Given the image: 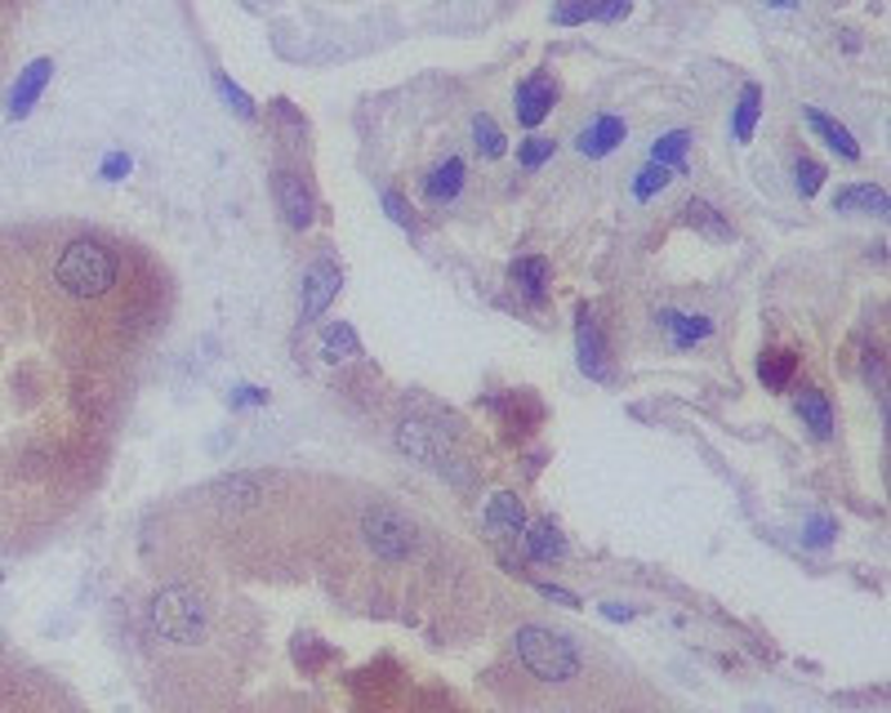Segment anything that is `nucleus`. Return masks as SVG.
<instances>
[{
  "instance_id": "nucleus-1",
  "label": "nucleus",
  "mask_w": 891,
  "mask_h": 713,
  "mask_svg": "<svg viewBox=\"0 0 891 713\" xmlns=\"http://www.w3.org/2000/svg\"><path fill=\"white\" fill-rule=\"evenodd\" d=\"M54 281L72 299H103L111 286H117V255H111L103 242L76 236V242L63 246V255L54 264Z\"/></svg>"
},
{
  "instance_id": "nucleus-30",
  "label": "nucleus",
  "mask_w": 891,
  "mask_h": 713,
  "mask_svg": "<svg viewBox=\"0 0 891 713\" xmlns=\"http://www.w3.org/2000/svg\"><path fill=\"white\" fill-rule=\"evenodd\" d=\"M557 152V143L552 139H539V135H530L522 148H517V161H522V170H539L548 157Z\"/></svg>"
},
{
  "instance_id": "nucleus-17",
  "label": "nucleus",
  "mask_w": 891,
  "mask_h": 713,
  "mask_svg": "<svg viewBox=\"0 0 891 713\" xmlns=\"http://www.w3.org/2000/svg\"><path fill=\"white\" fill-rule=\"evenodd\" d=\"M508 281L530 299V304H539L544 299V290H548V281H552V268H548V259H539V255H526V259H517L513 268H508Z\"/></svg>"
},
{
  "instance_id": "nucleus-6",
  "label": "nucleus",
  "mask_w": 891,
  "mask_h": 713,
  "mask_svg": "<svg viewBox=\"0 0 891 713\" xmlns=\"http://www.w3.org/2000/svg\"><path fill=\"white\" fill-rule=\"evenodd\" d=\"M340 286H344L340 264H334V259H316V264L303 273V290H299V312H303V321H316V317L334 304Z\"/></svg>"
},
{
  "instance_id": "nucleus-12",
  "label": "nucleus",
  "mask_w": 891,
  "mask_h": 713,
  "mask_svg": "<svg viewBox=\"0 0 891 713\" xmlns=\"http://www.w3.org/2000/svg\"><path fill=\"white\" fill-rule=\"evenodd\" d=\"M803 116H807V126L816 130V139H820L829 152H838L842 161H860V143H856V135H851L847 126H838L834 116H825L820 107H803Z\"/></svg>"
},
{
  "instance_id": "nucleus-7",
  "label": "nucleus",
  "mask_w": 891,
  "mask_h": 713,
  "mask_svg": "<svg viewBox=\"0 0 891 713\" xmlns=\"http://www.w3.org/2000/svg\"><path fill=\"white\" fill-rule=\"evenodd\" d=\"M552 103H557V81L548 76V72H530L522 85H517V94H513V111H517V126H526V130H535L544 116L552 111Z\"/></svg>"
},
{
  "instance_id": "nucleus-14",
  "label": "nucleus",
  "mask_w": 891,
  "mask_h": 713,
  "mask_svg": "<svg viewBox=\"0 0 891 713\" xmlns=\"http://www.w3.org/2000/svg\"><path fill=\"white\" fill-rule=\"evenodd\" d=\"M659 326L668 330V343L674 348H696L713 334V321L709 317H691V312H659Z\"/></svg>"
},
{
  "instance_id": "nucleus-27",
  "label": "nucleus",
  "mask_w": 891,
  "mask_h": 713,
  "mask_svg": "<svg viewBox=\"0 0 891 713\" xmlns=\"http://www.w3.org/2000/svg\"><path fill=\"white\" fill-rule=\"evenodd\" d=\"M668 183H674V170L651 161V166H646V170L633 179V196H637V201H651V196H655V192H664Z\"/></svg>"
},
{
  "instance_id": "nucleus-35",
  "label": "nucleus",
  "mask_w": 891,
  "mask_h": 713,
  "mask_svg": "<svg viewBox=\"0 0 891 713\" xmlns=\"http://www.w3.org/2000/svg\"><path fill=\"white\" fill-rule=\"evenodd\" d=\"M98 174H103L107 183H117V179H126V174H130V157H126V152H111V157L103 161V170H98Z\"/></svg>"
},
{
  "instance_id": "nucleus-10",
  "label": "nucleus",
  "mask_w": 891,
  "mask_h": 713,
  "mask_svg": "<svg viewBox=\"0 0 891 713\" xmlns=\"http://www.w3.org/2000/svg\"><path fill=\"white\" fill-rule=\"evenodd\" d=\"M482 522H486V531H491L495 540H522V531H526V509H522V500H517L513 491H500V496H491Z\"/></svg>"
},
{
  "instance_id": "nucleus-16",
  "label": "nucleus",
  "mask_w": 891,
  "mask_h": 713,
  "mask_svg": "<svg viewBox=\"0 0 891 713\" xmlns=\"http://www.w3.org/2000/svg\"><path fill=\"white\" fill-rule=\"evenodd\" d=\"M834 210H838V214H887L891 201H887V192L873 188V183H851V188H842V192L834 196Z\"/></svg>"
},
{
  "instance_id": "nucleus-29",
  "label": "nucleus",
  "mask_w": 891,
  "mask_h": 713,
  "mask_svg": "<svg viewBox=\"0 0 891 713\" xmlns=\"http://www.w3.org/2000/svg\"><path fill=\"white\" fill-rule=\"evenodd\" d=\"M214 89L223 94V103H233V111H237V116H246V121H250V116H255V98H250V94H246L241 85H233V81H228V76H223V72L214 76Z\"/></svg>"
},
{
  "instance_id": "nucleus-13",
  "label": "nucleus",
  "mask_w": 891,
  "mask_h": 713,
  "mask_svg": "<svg viewBox=\"0 0 891 713\" xmlns=\"http://www.w3.org/2000/svg\"><path fill=\"white\" fill-rule=\"evenodd\" d=\"M624 135H629V126L620 121V116L606 111V116H598V121L576 139V148H580L584 157H611V152L624 143Z\"/></svg>"
},
{
  "instance_id": "nucleus-21",
  "label": "nucleus",
  "mask_w": 891,
  "mask_h": 713,
  "mask_svg": "<svg viewBox=\"0 0 891 713\" xmlns=\"http://www.w3.org/2000/svg\"><path fill=\"white\" fill-rule=\"evenodd\" d=\"M683 214H687V223L696 227V232H705L709 236V242H731V236H736V227L709 205V201H700V196H691L687 205H683Z\"/></svg>"
},
{
  "instance_id": "nucleus-36",
  "label": "nucleus",
  "mask_w": 891,
  "mask_h": 713,
  "mask_svg": "<svg viewBox=\"0 0 891 713\" xmlns=\"http://www.w3.org/2000/svg\"><path fill=\"white\" fill-rule=\"evenodd\" d=\"M233 406H268V393L246 384V389H237V393H233Z\"/></svg>"
},
{
  "instance_id": "nucleus-22",
  "label": "nucleus",
  "mask_w": 891,
  "mask_h": 713,
  "mask_svg": "<svg viewBox=\"0 0 891 713\" xmlns=\"http://www.w3.org/2000/svg\"><path fill=\"white\" fill-rule=\"evenodd\" d=\"M758 116H762V89H758V85H744V89H740V103H736V116H731L736 143H753Z\"/></svg>"
},
{
  "instance_id": "nucleus-8",
  "label": "nucleus",
  "mask_w": 891,
  "mask_h": 713,
  "mask_svg": "<svg viewBox=\"0 0 891 713\" xmlns=\"http://www.w3.org/2000/svg\"><path fill=\"white\" fill-rule=\"evenodd\" d=\"M576 348H580V366L589 380H611V366H606V334H602V321L598 312L584 304L580 317H576Z\"/></svg>"
},
{
  "instance_id": "nucleus-37",
  "label": "nucleus",
  "mask_w": 891,
  "mask_h": 713,
  "mask_svg": "<svg viewBox=\"0 0 891 713\" xmlns=\"http://www.w3.org/2000/svg\"><path fill=\"white\" fill-rule=\"evenodd\" d=\"M539 593H544V598H552V603H562V607H580V598H576V593L557 588V584H539Z\"/></svg>"
},
{
  "instance_id": "nucleus-18",
  "label": "nucleus",
  "mask_w": 891,
  "mask_h": 713,
  "mask_svg": "<svg viewBox=\"0 0 891 713\" xmlns=\"http://www.w3.org/2000/svg\"><path fill=\"white\" fill-rule=\"evenodd\" d=\"M522 544H526V557H535V562H562V557H567V540H562V531H557L552 522L526 526V531H522Z\"/></svg>"
},
{
  "instance_id": "nucleus-3",
  "label": "nucleus",
  "mask_w": 891,
  "mask_h": 713,
  "mask_svg": "<svg viewBox=\"0 0 891 713\" xmlns=\"http://www.w3.org/2000/svg\"><path fill=\"white\" fill-rule=\"evenodd\" d=\"M148 620H152V629H157L165 642L192 647V642L205 634L210 611H205V603H201V593H196V588H187V584H170V588H161L157 598H152Z\"/></svg>"
},
{
  "instance_id": "nucleus-19",
  "label": "nucleus",
  "mask_w": 891,
  "mask_h": 713,
  "mask_svg": "<svg viewBox=\"0 0 891 713\" xmlns=\"http://www.w3.org/2000/svg\"><path fill=\"white\" fill-rule=\"evenodd\" d=\"M321 356L325 362H353V356H362V339L348 321H330L325 334H321Z\"/></svg>"
},
{
  "instance_id": "nucleus-15",
  "label": "nucleus",
  "mask_w": 891,
  "mask_h": 713,
  "mask_svg": "<svg viewBox=\"0 0 891 713\" xmlns=\"http://www.w3.org/2000/svg\"><path fill=\"white\" fill-rule=\"evenodd\" d=\"M460 192H464V161H460V157H446V161L428 174L423 196H428L432 205H446V201H455Z\"/></svg>"
},
{
  "instance_id": "nucleus-23",
  "label": "nucleus",
  "mask_w": 891,
  "mask_h": 713,
  "mask_svg": "<svg viewBox=\"0 0 891 713\" xmlns=\"http://www.w3.org/2000/svg\"><path fill=\"white\" fill-rule=\"evenodd\" d=\"M798 415L803 424L816 433V437H829L834 433V411H829V397L820 389H803L798 393Z\"/></svg>"
},
{
  "instance_id": "nucleus-20",
  "label": "nucleus",
  "mask_w": 891,
  "mask_h": 713,
  "mask_svg": "<svg viewBox=\"0 0 891 713\" xmlns=\"http://www.w3.org/2000/svg\"><path fill=\"white\" fill-rule=\"evenodd\" d=\"M794 371H798V356L790 352V348H766L762 352V362H758V380L766 384V389H790V380H794Z\"/></svg>"
},
{
  "instance_id": "nucleus-4",
  "label": "nucleus",
  "mask_w": 891,
  "mask_h": 713,
  "mask_svg": "<svg viewBox=\"0 0 891 713\" xmlns=\"http://www.w3.org/2000/svg\"><path fill=\"white\" fill-rule=\"evenodd\" d=\"M362 535L384 562H406L419 553V526L393 504H371L362 513Z\"/></svg>"
},
{
  "instance_id": "nucleus-33",
  "label": "nucleus",
  "mask_w": 891,
  "mask_h": 713,
  "mask_svg": "<svg viewBox=\"0 0 891 713\" xmlns=\"http://www.w3.org/2000/svg\"><path fill=\"white\" fill-rule=\"evenodd\" d=\"M829 540H834V518H825V513L812 518V526H807V544H812V549H825Z\"/></svg>"
},
{
  "instance_id": "nucleus-26",
  "label": "nucleus",
  "mask_w": 891,
  "mask_h": 713,
  "mask_svg": "<svg viewBox=\"0 0 891 713\" xmlns=\"http://www.w3.org/2000/svg\"><path fill=\"white\" fill-rule=\"evenodd\" d=\"M473 143H477V152L486 157V161H500L504 152H508V139H504V130L491 121V116L482 111V116H473Z\"/></svg>"
},
{
  "instance_id": "nucleus-28",
  "label": "nucleus",
  "mask_w": 891,
  "mask_h": 713,
  "mask_svg": "<svg viewBox=\"0 0 891 713\" xmlns=\"http://www.w3.org/2000/svg\"><path fill=\"white\" fill-rule=\"evenodd\" d=\"M593 10H598V0H562V6L552 10V23L557 28H580V23L593 19Z\"/></svg>"
},
{
  "instance_id": "nucleus-11",
  "label": "nucleus",
  "mask_w": 891,
  "mask_h": 713,
  "mask_svg": "<svg viewBox=\"0 0 891 713\" xmlns=\"http://www.w3.org/2000/svg\"><path fill=\"white\" fill-rule=\"evenodd\" d=\"M277 210L286 214V223L290 227H308L312 223V214H316V205H312V192L303 188V179L299 174H277Z\"/></svg>"
},
{
  "instance_id": "nucleus-2",
  "label": "nucleus",
  "mask_w": 891,
  "mask_h": 713,
  "mask_svg": "<svg viewBox=\"0 0 891 713\" xmlns=\"http://www.w3.org/2000/svg\"><path fill=\"white\" fill-rule=\"evenodd\" d=\"M513 647H517V660H522L539 682H571V678L580 673V664H584L580 651H576V642H571L567 634H552V629H544V625L517 629Z\"/></svg>"
},
{
  "instance_id": "nucleus-38",
  "label": "nucleus",
  "mask_w": 891,
  "mask_h": 713,
  "mask_svg": "<svg viewBox=\"0 0 891 713\" xmlns=\"http://www.w3.org/2000/svg\"><path fill=\"white\" fill-rule=\"evenodd\" d=\"M602 616H606V620H633V607H624V603H602Z\"/></svg>"
},
{
  "instance_id": "nucleus-9",
  "label": "nucleus",
  "mask_w": 891,
  "mask_h": 713,
  "mask_svg": "<svg viewBox=\"0 0 891 713\" xmlns=\"http://www.w3.org/2000/svg\"><path fill=\"white\" fill-rule=\"evenodd\" d=\"M50 76H54V63H50V58H36V63H28V67L19 72V81H14L10 98H6L10 121H23V116L36 107V98H41L45 85H50Z\"/></svg>"
},
{
  "instance_id": "nucleus-24",
  "label": "nucleus",
  "mask_w": 891,
  "mask_h": 713,
  "mask_svg": "<svg viewBox=\"0 0 891 713\" xmlns=\"http://www.w3.org/2000/svg\"><path fill=\"white\" fill-rule=\"evenodd\" d=\"M210 491H214L223 504H255V500L264 496V482L250 478V472H233V478H218Z\"/></svg>"
},
{
  "instance_id": "nucleus-5",
  "label": "nucleus",
  "mask_w": 891,
  "mask_h": 713,
  "mask_svg": "<svg viewBox=\"0 0 891 713\" xmlns=\"http://www.w3.org/2000/svg\"><path fill=\"white\" fill-rule=\"evenodd\" d=\"M397 446L406 450V455H415V459H423V464H432L437 472H451V478L464 487L469 482V472L460 468V455L451 450V441H446L437 428H423V424H397Z\"/></svg>"
},
{
  "instance_id": "nucleus-25",
  "label": "nucleus",
  "mask_w": 891,
  "mask_h": 713,
  "mask_svg": "<svg viewBox=\"0 0 891 713\" xmlns=\"http://www.w3.org/2000/svg\"><path fill=\"white\" fill-rule=\"evenodd\" d=\"M687 148H691V135H687V130H668V135H659V139H655L651 161H655V166H668V170H683Z\"/></svg>"
},
{
  "instance_id": "nucleus-32",
  "label": "nucleus",
  "mask_w": 891,
  "mask_h": 713,
  "mask_svg": "<svg viewBox=\"0 0 891 713\" xmlns=\"http://www.w3.org/2000/svg\"><path fill=\"white\" fill-rule=\"evenodd\" d=\"M629 10H633V0H598L593 19L598 23H620V19H629Z\"/></svg>"
},
{
  "instance_id": "nucleus-34",
  "label": "nucleus",
  "mask_w": 891,
  "mask_h": 713,
  "mask_svg": "<svg viewBox=\"0 0 891 713\" xmlns=\"http://www.w3.org/2000/svg\"><path fill=\"white\" fill-rule=\"evenodd\" d=\"M384 210H388V219H393V223H401V227H410V223H415L410 205H406L397 192H384Z\"/></svg>"
},
{
  "instance_id": "nucleus-31",
  "label": "nucleus",
  "mask_w": 891,
  "mask_h": 713,
  "mask_svg": "<svg viewBox=\"0 0 891 713\" xmlns=\"http://www.w3.org/2000/svg\"><path fill=\"white\" fill-rule=\"evenodd\" d=\"M820 183H825V166L812 161V157H803V161H798V192H803V196H816Z\"/></svg>"
},
{
  "instance_id": "nucleus-39",
  "label": "nucleus",
  "mask_w": 891,
  "mask_h": 713,
  "mask_svg": "<svg viewBox=\"0 0 891 713\" xmlns=\"http://www.w3.org/2000/svg\"><path fill=\"white\" fill-rule=\"evenodd\" d=\"M771 6H780V10H790V6H798V0H771Z\"/></svg>"
}]
</instances>
